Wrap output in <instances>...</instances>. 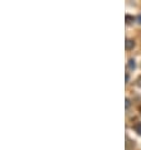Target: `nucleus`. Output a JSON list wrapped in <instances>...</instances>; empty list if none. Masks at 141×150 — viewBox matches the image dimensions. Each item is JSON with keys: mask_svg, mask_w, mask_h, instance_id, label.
Listing matches in <instances>:
<instances>
[{"mask_svg": "<svg viewBox=\"0 0 141 150\" xmlns=\"http://www.w3.org/2000/svg\"><path fill=\"white\" fill-rule=\"evenodd\" d=\"M125 46H126V49H132L135 47V42H134V39H126Z\"/></svg>", "mask_w": 141, "mask_h": 150, "instance_id": "obj_1", "label": "nucleus"}, {"mask_svg": "<svg viewBox=\"0 0 141 150\" xmlns=\"http://www.w3.org/2000/svg\"><path fill=\"white\" fill-rule=\"evenodd\" d=\"M127 66H129V68H130V69H135L136 68L135 59H134V58H130V59H129V63H127Z\"/></svg>", "mask_w": 141, "mask_h": 150, "instance_id": "obj_2", "label": "nucleus"}, {"mask_svg": "<svg viewBox=\"0 0 141 150\" xmlns=\"http://www.w3.org/2000/svg\"><path fill=\"white\" fill-rule=\"evenodd\" d=\"M135 129L137 130V133H139V134L141 135V124H137V125L135 126Z\"/></svg>", "mask_w": 141, "mask_h": 150, "instance_id": "obj_3", "label": "nucleus"}, {"mask_svg": "<svg viewBox=\"0 0 141 150\" xmlns=\"http://www.w3.org/2000/svg\"><path fill=\"white\" fill-rule=\"evenodd\" d=\"M131 20H134V18L130 15H126V23H131Z\"/></svg>", "mask_w": 141, "mask_h": 150, "instance_id": "obj_4", "label": "nucleus"}, {"mask_svg": "<svg viewBox=\"0 0 141 150\" xmlns=\"http://www.w3.org/2000/svg\"><path fill=\"white\" fill-rule=\"evenodd\" d=\"M136 85H137L139 87H141V76L137 78V80H136Z\"/></svg>", "mask_w": 141, "mask_h": 150, "instance_id": "obj_5", "label": "nucleus"}, {"mask_svg": "<svg viewBox=\"0 0 141 150\" xmlns=\"http://www.w3.org/2000/svg\"><path fill=\"white\" fill-rule=\"evenodd\" d=\"M136 20H137V23H139V24H141V15H137Z\"/></svg>", "mask_w": 141, "mask_h": 150, "instance_id": "obj_6", "label": "nucleus"}, {"mask_svg": "<svg viewBox=\"0 0 141 150\" xmlns=\"http://www.w3.org/2000/svg\"><path fill=\"white\" fill-rule=\"evenodd\" d=\"M129 106H130V100H129V98H126V109H127Z\"/></svg>", "mask_w": 141, "mask_h": 150, "instance_id": "obj_7", "label": "nucleus"}]
</instances>
